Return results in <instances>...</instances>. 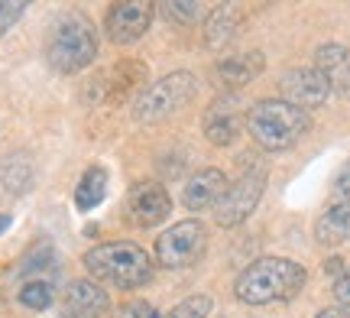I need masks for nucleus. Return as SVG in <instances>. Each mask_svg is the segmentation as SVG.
Masks as SVG:
<instances>
[{"instance_id": "obj_15", "label": "nucleus", "mask_w": 350, "mask_h": 318, "mask_svg": "<svg viewBox=\"0 0 350 318\" xmlns=\"http://www.w3.org/2000/svg\"><path fill=\"white\" fill-rule=\"evenodd\" d=\"M262 65H266L262 52L253 49V52H240V55L224 59L214 72H217V81H221L224 88H243V85H250L253 78L260 75Z\"/></svg>"}, {"instance_id": "obj_13", "label": "nucleus", "mask_w": 350, "mask_h": 318, "mask_svg": "<svg viewBox=\"0 0 350 318\" xmlns=\"http://www.w3.org/2000/svg\"><path fill=\"white\" fill-rule=\"evenodd\" d=\"M240 124H243V117H240L237 104L230 101V98H217L208 107V114H204V137L214 146H230L234 137L240 133Z\"/></svg>"}, {"instance_id": "obj_4", "label": "nucleus", "mask_w": 350, "mask_h": 318, "mask_svg": "<svg viewBox=\"0 0 350 318\" xmlns=\"http://www.w3.org/2000/svg\"><path fill=\"white\" fill-rule=\"evenodd\" d=\"M46 59L62 75H75V72L88 68L98 59V33H94V26L81 20V16H65L62 23L52 29L49 46H46Z\"/></svg>"}, {"instance_id": "obj_2", "label": "nucleus", "mask_w": 350, "mask_h": 318, "mask_svg": "<svg viewBox=\"0 0 350 318\" xmlns=\"http://www.w3.org/2000/svg\"><path fill=\"white\" fill-rule=\"evenodd\" d=\"M243 124L262 150L282 153V150H292L308 133L312 117H308V111H301V107L282 101V98H262L247 111Z\"/></svg>"}, {"instance_id": "obj_5", "label": "nucleus", "mask_w": 350, "mask_h": 318, "mask_svg": "<svg viewBox=\"0 0 350 318\" xmlns=\"http://www.w3.org/2000/svg\"><path fill=\"white\" fill-rule=\"evenodd\" d=\"M198 88V81L191 72H172V75L159 78L152 88H146L133 104V117L139 124H156V120H165V117L178 114L191 94Z\"/></svg>"}, {"instance_id": "obj_14", "label": "nucleus", "mask_w": 350, "mask_h": 318, "mask_svg": "<svg viewBox=\"0 0 350 318\" xmlns=\"http://www.w3.org/2000/svg\"><path fill=\"white\" fill-rule=\"evenodd\" d=\"M227 191V176L221 169H201L188 178L185 185V208L188 211H204L224 198Z\"/></svg>"}, {"instance_id": "obj_7", "label": "nucleus", "mask_w": 350, "mask_h": 318, "mask_svg": "<svg viewBox=\"0 0 350 318\" xmlns=\"http://www.w3.org/2000/svg\"><path fill=\"white\" fill-rule=\"evenodd\" d=\"M262 189H266V169H253V172H243V176L227 185L224 198L214 204V221L221 228H237L247 217L253 215L256 202L262 198Z\"/></svg>"}, {"instance_id": "obj_23", "label": "nucleus", "mask_w": 350, "mask_h": 318, "mask_svg": "<svg viewBox=\"0 0 350 318\" xmlns=\"http://www.w3.org/2000/svg\"><path fill=\"white\" fill-rule=\"evenodd\" d=\"M23 10H26V3H0V36L23 16Z\"/></svg>"}, {"instance_id": "obj_22", "label": "nucleus", "mask_w": 350, "mask_h": 318, "mask_svg": "<svg viewBox=\"0 0 350 318\" xmlns=\"http://www.w3.org/2000/svg\"><path fill=\"white\" fill-rule=\"evenodd\" d=\"M165 13L169 16H175L182 26H191V23H198L201 20V3H165Z\"/></svg>"}, {"instance_id": "obj_12", "label": "nucleus", "mask_w": 350, "mask_h": 318, "mask_svg": "<svg viewBox=\"0 0 350 318\" xmlns=\"http://www.w3.org/2000/svg\"><path fill=\"white\" fill-rule=\"evenodd\" d=\"M314 68L327 81L331 94L350 98V49L340 42H327L314 52Z\"/></svg>"}, {"instance_id": "obj_1", "label": "nucleus", "mask_w": 350, "mask_h": 318, "mask_svg": "<svg viewBox=\"0 0 350 318\" xmlns=\"http://www.w3.org/2000/svg\"><path fill=\"white\" fill-rule=\"evenodd\" d=\"M308 273L286 256H262L243 269L234 282V295L243 306H279L301 293Z\"/></svg>"}, {"instance_id": "obj_24", "label": "nucleus", "mask_w": 350, "mask_h": 318, "mask_svg": "<svg viewBox=\"0 0 350 318\" xmlns=\"http://www.w3.org/2000/svg\"><path fill=\"white\" fill-rule=\"evenodd\" d=\"M117 318H159V312H156L150 302H126Z\"/></svg>"}, {"instance_id": "obj_9", "label": "nucleus", "mask_w": 350, "mask_h": 318, "mask_svg": "<svg viewBox=\"0 0 350 318\" xmlns=\"http://www.w3.org/2000/svg\"><path fill=\"white\" fill-rule=\"evenodd\" d=\"M152 23V3L146 0H124L107 10V36L117 46L137 42Z\"/></svg>"}, {"instance_id": "obj_18", "label": "nucleus", "mask_w": 350, "mask_h": 318, "mask_svg": "<svg viewBox=\"0 0 350 318\" xmlns=\"http://www.w3.org/2000/svg\"><path fill=\"white\" fill-rule=\"evenodd\" d=\"M146 75V65L143 62H133V59H126V62H117L107 72V98H126V94H133L139 81Z\"/></svg>"}, {"instance_id": "obj_16", "label": "nucleus", "mask_w": 350, "mask_h": 318, "mask_svg": "<svg viewBox=\"0 0 350 318\" xmlns=\"http://www.w3.org/2000/svg\"><path fill=\"white\" fill-rule=\"evenodd\" d=\"M350 237V202H334L314 221V241L321 247H338Z\"/></svg>"}, {"instance_id": "obj_20", "label": "nucleus", "mask_w": 350, "mask_h": 318, "mask_svg": "<svg viewBox=\"0 0 350 318\" xmlns=\"http://www.w3.org/2000/svg\"><path fill=\"white\" fill-rule=\"evenodd\" d=\"M20 302L26 308H33V312H42V308H49L55 302V286L49 280H29L20 289Z\"/></svg>"}, {"instance_id": "obj_6", "label": "nucleus", "mask_w": 350, "mask_h": 318, "mask_svg": "<svg viewBox=\"0 0 350 318\" xmlns=\"http://www.w3.org/2000/svg\"><path fill=\"white\" fill-rule=\"evenodd\" d=\"M208 247V230L201 221H178L156 237V263L165 269H185L198 263Z\"/></svg>"}, {"instance_id": "obj_25", "label": "nucleus", "mask_w": 350, "mask_h": 318, "mask_svg": "<svg viewBox=\"0 0 350 318\" xmlns=\"http://www.w3.org/2000/svg\"><path fill=\"white\" fill-rule=\"evenodd\" d=\"M334 195H338V202H350V163L334 178Z\"/></svg>"}, {"instance_id": "obj_28", "label": "nucleus", "mask_w": 350, "mask_h": 318, "mask_svg": "<svg viewBox=\"0 0 350 318\" xmlns=\"http://www.w3.org/2000/svg\"><path fill=\"white\" fill-rule=\"evenodd\" d=\"M325 273H331V276L338 280L340 273H344V269H340V256H331V260H327V263H325Z\"/></svg>"}, {"instance_id": "obj_17", "label": "nucleus", "mask_w": 350, "mask_h": 318, "mask_svg": "<svg viewBox=\"0 0 350 318\" xmlns=\"http://www.w3.org/2000/svg\"><path fill=\"white\" fill-rule=\"evenodd\" d=\"M240 20H243V13H240V7H234V3L214 7L211 16L204 20V42H208V49H224L227 42L237 36Z\"/></svg>"}, {"instance_id": "obj_26", "label": "nucleus", "mask_w": 350, "mask_h": 318, "mask_svg": "<svg viewBox=\"0 0 350 318\" xmlns=\"http://www.w3.org/2000/svg\"><path fill=\"white\" fill-rule=\"evenodd\" d=\"M334 295H338L340 306H350V267L334 280Z\"/></svg>"}, {"instance_id": "obj_27", "label": "nucleus", "mask_w": 350, "mask_h": 318, "mask_svg": "<svg viewBox=\"0 0 350 318\" xmlns=\"http://www.w3.org/2000/svg\"><path fill=\"white\" fill-rule=\"evenodd\" d=\"M314 318H350L347 308H325V312H318Z\"/></svg>"}, {"instance_id": "obj_11", "label": "nucleus", "mask_w": 350, "mask_h": 318, "mask_svg": "<svg viewBox=\"0 0 350 318\" xmlns=\"http://www.w3.org/2000/svg\"><path fill=\"white\" fill-rule=\"evenodd\" d=\"M111 308V299L94 280H72L62 293V312L72 318H100Z\"/></svg>"}, {"instance_id": "obj_3", "label": "nucleus", "mask_w": 350, "mask_h": 318, "mask_svg": "<svg viewBox=\"0 0 350 318\" xmlns=\"http://www.w3.org/2000/svg\"><path fill=\"white\" fill-rule=\"evenodd\" d=\"M85 269L100 282H111L117 289H139L152 280L150 254L133 241L98 243L85 254Z\"/></svg>"}, {"instance_id": "obj_21", "label": "nucleus", "mask_w": 350, "mask_h": 318, "mask_svg": "<svg viewBox=\"0 0 350 318\" xmlns=\"http://www.w3.org/2000/svg\"><path fill=\"white\" fill-rule=\"evenodd\" d=\"M211 295H188L185 302L172 306V312H165L159 318H208L211 315Z\"/></svg>"}, {"instance_id": "obj_10", "label": "nucleus", "mask_w": 350, "mask_h": 318, "mask_svg": "<svg viewBox=\"0 0 350 318\" xmlns=\"http://www.w3.org/2000/svg\"><path fill=\"white\" fill-rule=\"evenodd\" d=\"M169 211H172V202L159 182H137L126 195V215L139 228H152V224L165 221Z\"/></svg>"}, {"instance_id": "obj_29", "label": "nucleus", "mask_w": 350, "mask_h": 318, "mask_svg": "<svg viewBox=\"0 0 350 318\" xmlns=\"http://www.w3.org/2000/svg\"><path fill=\"white\" fill-rule=\"evenodd\" d=\"M7 228H10V215H0V234H3Z\"/></svg>"}, {"instance_id": "obj_8", "label": "nucleus", "mask_w": 350, "mask_h": 318, "mask_svg": "<svg viewBox=\"0 0 350 318\" xmlns=\"http://www.w3.org/2000/svg\"><path fill=\"white\" fill-rule=\"evenodd\" d=\"M279 91H282V101L295 104L301 111H312V107H321V104L331 98V88L321 78L318 68H288L282 81H279Z\"/></svg>"}, {"instance_id": "obj_19", "label": "nucleus", "mask_w": 350, "mask_h": 318, "mask_svg": "<svg viewBox=\"0 0 350 318\" xmlns=\"http://www.w3.org/2000/svg\"><path fill=\"white\" fill-rule=\"evenodd\" d=\"M104 195H107V172L100 165H91L85 176H81V182H78L75 204L81 211H91V208H98L104 202Z\"/></svg>"}]
</instances>
